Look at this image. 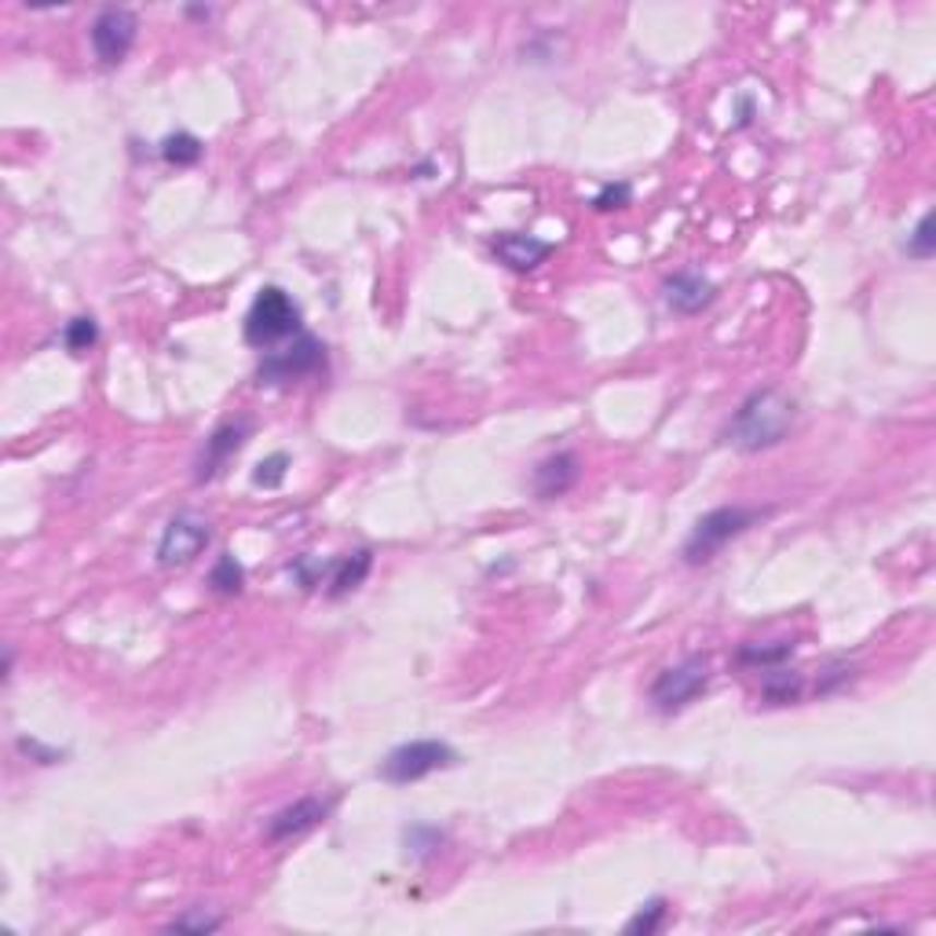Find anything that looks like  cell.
Returning <instances> with one entry per match:
<instances>
[{"mask_svg": "<svg viewBox=\"0 0 936 936\" xmlns=\"http://www.w3.org/2000/svg\"><path fill=\"white\" fill-rule=\"evenodd\" d=\"M140 34V19L129 8H103L92 23V48H96V59L103 67H118L124 62V56L136 45Z\"/></svg>", "mask_w": 936, "mask_h": 936, "instance_id": "cell-8", "label": "cell"}, {"mask_svg": "<svg viewBox=\"0 0 936 936\" xmlns=\"http://www.w3.org/2000/svg\"><path fill=\"white\" fill-rule=\"evenodd\" d=\"M370 567H373V553H370V549H356L351 556H340L337 567H333L329 581H326V586H329L326 592H329L333 600H340V597H348V592H356L362 581H367Z\"/></svg>", "mask_w": 936, "mask_h": 936, "instance_id": "cell-14", "label": "cell"}, {"mask_svg": "<svg viewBox=\"0 0 936 936\" xmlns=\"http://www.w3.org/2000/svg\"><path fill=\"white\" fill-rule=\"evenodd\" d=\"M242 586H245V567L231 553H224L209 571V589L220 592V597H238Z\"/></svg>", "mask_w": 936, "mask_h": 936, "instance_id": "cell-17", "label": "cell"}, {"mask_svg": "<svg viewBox=\"0 0 936 936\" xmlns=\"http://www.w3.org/2000/svg\"><path fill=\"white\" fill-rule=\"evenodd\" d=\"M187 15H191V19H209V8H187Z\"/></svg>", "mask_w": 936, "mask_h": 936, "instance_id": "cell-27", "label": "cell"}, {"mask_svg": "<svg viewBox=\"0 0 936 936\" xmlns=\"http://www.w3.org/2000/svg\"><path fill=\"white\" fill-rule=\"evenodd\" d=\"M665 914H670V903H665L662 897H655V900L644 903V908L626 922V933H629V936H651V933H659L662 922H665Z\"/></svg>", "mask_w": 936, "mask_h": 936, "instance_id": "cell-20", "label": "cell"}, {"mask_svg": "<svg viewBox=\"0 0 936 936\" xmlns=\"http://www.w3.org/2000/svg\"><path fill=\"white\" fill-rule=\"evenodd\" d=\"M757 519H761V508H743V505L710 508V513L699 516V524L692 527L688 542H684V560H688L692 567L710 564V560L732 542V538L746 535Z\"/></svg>", "mask_w": 936, "mask_h": 936, "instance_id": "cell-3", "label": "cell"}, {"mask_svg": "<svg viewBox=\"0 0 936 936\" xmlns=\"http://www.w3.org/2000/svg\"><path fill=\"white\" fill-rule=\"evenodd\" d=\"M790 424H794V399L779 388H761V392L746 395V403L735 410V418L728 421L724 443L743 454H757V451H768V446L783 443Z\"/></svg>", "mask_w": 936, "mask_h": 936, "instance_id": "cell-1", "label": "cell"}, {"mask_svg": "<svg viewBox=\"0 0 936 936\" xmlns=\"http://www.w3.org/2000/svg\"><path fill=\"white\" fill-rule=\"evenodd\" d=\"M494 253L502 264L513 267V272H535L538 264H545V260L556 253V245L542 242V238H535V235H497Z\"/></svg>", "mask_w": 936, "mask_h": 936, "instance_id": "cell-13", "label": "cell"}, {"mask_svg": "<svg viewBox=\"0 0 936 936\" xmlns=\"http://www.w3.org/2000/svg\"><path fill=\"white\" fill-rule=\"evenodd\" d=\"M457 761V751L451 743L443 740H413V743H403L381 761V779L388 783H418V779L440 772V768H451Z\"/></svg>", "mask_w": 936, "mask_h": 936, "instance_id": "cell-4", "label": "cell"}, {"mask_svg": "<svg viewBox=\"0 0 936 936\" xmlns=\"http://www.w3.org/2000/svg\"><path fill=\"white\" fill-rule=\"evenodd\" d=\"M205 154V143L194 136V132H169L161 140V158L176 165V169H191V165L202 161Z\"/></svg>", "mask_w": 936, "mask_h": 936, "instance_id": "cell-15", "label": "cell"}, {"mask_svg": "<svg viewBox=\"0 0 936 936\" xmlns=\"http://www.w3.org/2000/svg\"><path fill=\"white\" fill-rule=\"evenodd\" d=\"M936 253V235H933V213H925L914 235L908 238V256L914 260H929Z\"/></svg>", "mask_w": 936, "mask_h": 936, "instance_id": "cell-24", "label": "cell"}, {"mask_svg": "<svg viewBox=\"0 0 936 936\" xmlns=\"http://www.w3.org/2000/svg\"><path fill=\"white\" fill-rule=\"evenodd\" d=\"M329 813H333V797H300L293 805H286L283 813L272 816V824H267V841H289V838L308 835L311 827L329 819Z\"/></svg>", "mask_w": 936, "mask_h": 936, "instance_id": "cell-9", "label": "cell"}, {"mask_svg": "<svg viewBox=\"0 0 936 936\" xmlns=\"http://www.w3.org/2000/svg\"><path fill=\"white\" fill-rule=\"evenodd\" d=\"M245 435H249V421L220 424V429H216L209 440H205V451H202V457H197V465H194V480L197 483H209L213 476L220 472V468L231 461L238 451H242Z\"/></svg>", "mask_w": 936, "mask_h": 936, "instance_id": "cell-10", "label": "cell"}, {"mask_svg": "<svg viewBox=\"0 0 936 936\" xmlns=\"http://www.w3.org/2000/svg\"><path fill=\"white\" fill-rule=\"evenodd\" d=\"M289 472V454H272L264 457L256 468H253V487H264V491H275V487H283Z\"/></svg>", "mask_w": 936, "mask_h": 936, "instance_id": "cell-22", "label": "cell"}, {"mask_svg": "<svg viewBox=\"0 0 936 936\" xmlns=\"http://www.w3.org/2000/svg\"><path fill=\"white\" fill-rule=\"evenodd\" d=\"M286 337H300V304L283 286H264L245 315V345L267 351Z\"/></svg>", "mask_w": 936, "mask_h": 936, "instance_id": "cell-2", "label": "cell"}, {"mask_svg": "<svg viewBox=\"0 0 936 936\" xmlns=\"http://www.w3.org/2000/svg\"><path fill=\"white\" fill-rule=\"evenodd\" d=\"M19 746V754H26V757H34L37 765H56V761H62V751H48V746H40L37 740H19L15 743Z\"/></svg>", "mask_w": 936, "mask_h": 936, "instance_id": "cell-26", "label": "cell"}, {"mask_svg": "<svg viewBox=\"0 0 936 936\" xmlns=\"http://www.w3.org/2000/svg\"><path fill=\"white\" fill-rule=\"evenodd\" d=\"M220 925H224V919L197 911V914H183V919H176L169 925V933H213V929H220Z\"/></svg>", "mask_w": 936, "mask_h": 936, "instance_id": "cell-25", "label": "cell"}, {"mask_svg": "<svg viewBox=\"0 0 936 936\" xmlns=\"http://www.w3.org/2000/svg\"><path fill=\"white\" fill-rule=\"evenodd\" d=\"M333 567H337V560L300 556L297 564H293V578L300 581V589H315V586H322V581H329Z\"/></svg>", "mask_w": 936, "mask_h": 936, "instance_id": "cell-21", "label": "cell"}, {"mask_svg": "<svg viewBox=\"0 0 936 936\" xmlns=\"http://www.w3.org/2000/svg\"><path fill=\"white\" fill-rule=\"evenodd\" d=\"M213 542V527L205 516L197 513H176L169 527L161 530L158 542V564L161 567H187L191 560L205 553V545Z\"/></svg>", "mask_w": 936, "mask_h": 936, "instance_id": "cell-7", "label": "cell"}, {"mask_svg": "<svg viewBox=\"0 0 936 936\" xmlns=\"http://www.w3.org/2000/svg\"><path fill=\"white\" fill-rule=\"evenodd\" d=\"M801 692H805V681H801V673H794V670H776V665L765 673V684H761L765 703H772V706L797 703Z\"/></svg>", "mask_w": 936, "mask_h": 936, "instance_id": "cell-16", "label": "cell"}, {"mask_svg": "<svg viewBox=\"0 0 936 936\" xmlns=\"http://www.w3.org/2000/svg\"><path fill=\"white\" fill-rule=\"evenodd\" d=\"M578 476H581L578 454L560 451V454H553V457H545V461L535 468V494L545 497V502H553V497H564L571 487L578 483Z\"/></svg>", "mask_w": 936, "mask_h": 936, "instance_id": "cell-12", "label": "cell"}, {"mask_svg": "<svg viewBox=\"0 0 936 936\" xmlns=\"http://www.w3.org/2000/svg\"><path fill=\"white\" fill-rule=\"evenodd\" d=\"M790 655H794V644L776 640V644H743L735 659H740L743 665H761V670H772V665L787 662Z\"/></svg>", "mask_w": 936, "mask_h": 936, "instance_id": "cell-18", "label": "cell"}, {"mask_svg": "<svg viewBox=\"0 0 936 936\" xmlns=\"http://www.w3.org/2000/svg\"><path fill=\"white\" fill-rule=\"evenodd\" d=\"M99 340V322L92 315H77L67 322V329H62V345H67L74 356H85L88 348H96Z\"/></svg>", "mask_w": 936, "mask_h": 936, "instance_id": "cell-19", "label": "cell"}, {"mask_svg": "<svg viewBox=\"0 0 936 936\" xmlns=\"http://www.w3.org/2000/svg\"><path fill=\"white\" fill-rule=\"evenodd\" d=\"M710 688V662L703 655H688L684 662L662 670L651 684V703L659 713H681Z\"/></svg>", "mask_w": 936, "mask_h": 936, "instance_id": "cell-5", "label": "cell"}, {"mask_svg": "<svg viewBox=\"0 0 936 936\" xmlns=\"http://www.w3.org/2000/svg\"><path fill=\"white\" fill-rule=\"evenodd\" d=\"M662 297L673 315H699V311H706L717 300V286L695 272H681V275L665 278Z\"/></svg>", "mask_w": 936, "mask_h": 936, "instance_id": "cell-11", "label": "cell"}, {"mask_svg": "<svg viewBox=\"0 0 936 936\" xmlns=\"http://www.w3.org/2000/svg\"><path fill=\"white\" fill-rule=\"evenodd\" d=\"M322 367H326V348H322V340L311 337V333H300L289 348L267 351L256 377L260 384H293V381L311 377V373H319Z\"/></svg>", "mask_w": 936, "mask_h": 936, "instance_id": "cell-6", "label": "cell"}, {"mask_svg": "<svg viewBox=\"0 0 936 936\" xmlns=\"http://www.w3.org/2000/svg\"><path fill=\"white\" fill-rule=\"evenodd\" d=\"M629 202H633V187H629L626 180H619V183H604L597 194H592V209H597V213L626 209Z\"/></svg>", "mask_w": 936, "mask_h": 936, "instance_id": "cell-23", "label": "cell"}]
</instances>
